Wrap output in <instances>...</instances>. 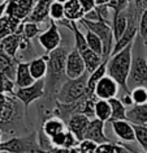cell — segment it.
<instances>
[{"label":"cell","mask_w":147,"mask_h":153,"mask_svg":"<svg viewBox=\"0 0 147 153\" xmlns=\"http://www.w3.org/2000/svg\"><path fill=\"white\" fill-rule=\"evenodd\" d=\"M135 132V141L141 145L143 152H147V127L146 126H138V124H133Z\"/></svg>","instance_id":"obj_31"},{"label":"cell","mask_w":147,"mask_h":153,"mask_svg":"<svg viewBox=\"0 0 147 153\" xmlns=\"http://www.w3.org/2000/svg\"><path fill=\"white\" fill-rule=\"evenodd\" d=\"M89 75L83 74L76 79H66L60 85V88L56 92V102L60 103H72L77 100L82 98L86 94V85Z\"/></svg>","instance_id":"obj_4"},{"label":"cell","mask_w":147,"mask_h":153,"mask_svg":"<svg viewBox=\"0 0 147 153\" xmlns=\"http://www.w3.org/2000/svg\"><path fill=\"white\" fill-rule=\"evenodd\" d=\"M34 0H5L4 13L15 17L20 21H25L34 7Z\"/></svg>","instance_id":"obj_10"},{"label":"cell","mask_w":147,"mask_h":153,"mask_svg":"<svg viewBox=\"0 0 147 153\" xmlns=\"http://www.w3.org/2000/svg\"><path fill=\"white\" fill-rule=\"evenodd\" d=\"M130 96L134 105H143L147 103V88L145 85L134 86L130 89Z\"/></svg>","instance_id":"obj_28"},{"label":"cell","mask_w":147,"mask_h":153,"mask_svg":"<svg viewBox=\"0 0 147 153\" xmlns=\"http://www.w3.org/2000/svg\"><path fill=\"white\" fill-rule=\"evenodd\" d=\"M0 151L8 153H43L38 143L37 134L12 137L7 141L0 143Z\"/></svg>","instance_id":"obj_6"},{"label":"cell","mask_w":147,"mask_h":153,"mask_svg":"<svg viewBox=\"0 0 147 153\" xmlns=\"http://www.w3.org/2000/svg\"><path fill=\"white\" fill-rule=\"evenodd\" d=\"M7 96H8V94L0 92V119H1L3 111H4V107H5V103H7Z\"/></svg>","instance_id":"obj_38"},{"label":"cell","mask_w":147,"mask_h":153,"mask_svg":"<svg viewBox=\"0 0 147 153\" xmlns=\"http://www.w3.org/2000/svg\"><path fill=\"white\" fill-rule=\"evenodd\" d=\"M126 120H129L132 124L145 126L147 123V103L133 105L126 109Z\"/></svg>","instance_id":"obj_19"},{"label":"cell","mask_w":147,"mask_h":153,"mask_svg":"<svg viewBox=\"0 0 147 153\" xmlns=\"http://www.w3.org/2000/svg\"><path fill=\"white\" fill-rule=\"evenodd\" d=\"M138 37L142 41L147 39V8L141 13L138 19Z\"/></svg>","instance_id":"obj_32"},{"label":"cell","mask_w":147,"mask_h":153,"mask_svg":"<svg viewBox=\"0 0 147 153\" xmlns=\"http://www.w3.org/2000/svg\"><path fill=\"white\" fill-rule=\"evenodd\" d=\"M48 17L55 22H57V21H60V20L64 19V4L52 0L51 5H50V13H48Z\"/></svg>","instance_id":"obj_30"},{"label":"cell","mask_w":147,"mask_h":153,"mask_svg":"<svg viewBox=\"0 0 147 153\" xmlns=\"http://www.w3.org/2000/svg\"><path fill=\"white\" fill-rule=\"evenodd\" d=\"M27 64H29V71L34 80L44 79L47 74V55L33 59L27 62Z\"/></svg>","instance_id":"obj_22"},{"label":"cell","mask_w":147,"mask_h":153,"mask_svg":"<svg viewBox=\"0 0 147 153\" xmlns=\"http://www.w3.org/2000/svg\"><path fill=\"white\" fill-rule=\"evenodd\" d=\"M112 130L113 134L122 141L126 143H133L135 141V132H134V126L126 119L121 120H113L111 122Z\"/></svg>","instance_id":"obj_16"},{"label":"cell","mask_w":147,"mask_h":153,"mask_svg":"<svg viewBox=\"0 0 147 153\" xmlns=\"http://www.w3.org/2000/svg\"><path fill=\"white\" fill-rule=\"evenodd\" d=\"M111 117V105L107 100H96L94 105V118H98L101 122H108Z\"/></svg>","instance_id":"obj_26"},{"label":"cell","mask_w":147,"mask_h":153,"mask_svg":"<svg viewBox=\"0 0 147 153\" xmlns=\"http://www.w3.org/2000/svg\"><path fill=\"white\" fill-rule=\"evenodd\" d=\"M133 46L134 42L117 51L116 54H112L107 60V75L111 76L125 93L130 92L128 86V76L133 59Z\"/></svg>","instance_id":"obj_2"},{"label":"cell","mask_w":147,"mask_h":153,"mask_svg":"<svg viewBox=\"0 0 147 153\" xmlns=\"http://www.w3.org/2000/svg\"><path fill=\"white\" fill-rule=\"evenodd\" d=\"M83 139L86 140H91L96 144H103V143H108V137L104 134V122H101L98 118H91L89 122Z\"/></svg>","instance_id":"obj_14"},{"label":"cell","mask_w":147,"mask_h":153,"mask_svg":"<svg viewBox=\"0 0 147 153\" xmlns=\"http://www.w3.org/2000/svg\"><path fill=\"white\" fill-rule=\"evenodd\" d=\"M85 16L79 0H68L64 3V19L69 21H79Z\"/></svg>","instance_id":"obj_21"},{"label":"cell","mask_w":147,"mask_h":153,"mask_svg":"<svg viewBox=\"0 0 147 153\" xmlns=\"http://www.w3.org/2000/svg\"><path fill=\"white\" fill-rule=\"evenodd\" d=\"M145 126H146V127H147V123H146V124H145Z\"/></svg>","instance_id":"obj_42"},{"label":"cell","mask_w":147,"mask_h":153,"mask_svg":"<svg viewBox=\"0 0 147 153\" xmlns=\"http://www.w3.org/2000/svg\"><path fill=\"white\" fill-rule=\"evenodd\" d=\"M59 24L66 26L69 30H72L73 36H74V47L76 50L79 53V55L82 56L83 62H85V67H86V72H93L98 65L101 63V59L99 55H96L91 48L89 47L86 39H85V33L82 32L81 25L78 24V21H69L66 19H62L60 21H57Z\"/></svg>","instance_id":"obj_3"},{"label":"cell","mask_w":147,"mask_h":153,"mask_svg":"<svg viewBox=\"0 0 147 153\" xmlns=\"http://www.w3.org/2000/svg\"><path fill=\"white\" fill-rule=\"evenodd\" d=\"M79 4L82 7V11L87 13L91 11V9L95 8L96 3H95V0H79Z\"/></svg>","instance_id":"obj_36"},{"label":"cell","mask_w":147,"mask_h":153,"mask_svg":"<svg viewBox=\"0 0 147 153\" xmlns=\"http://www.w3.org/2000/svg\"><path fill=\"white\" fill-rule=\"evenodd\" d=\"M85 39H86L87 45H89V47L91 48L96 55H99V56L103 59V43H101L100 38L98 37L95 33L90 32L89 29L85 27Z\"/></svg>","instance_id":"obj_27"},{"label":"cell","mask_w":147,"mask_h":153,"mask_svg":"<svg viewBox=\"0 0 147 153\" xmlns=\"http://www.w3.org/2000/svg\"><path fill=\"white\" fill-rule=\"evenodd\" d=\"M90 119H91V118H89L87 115H85V114L76 113L66 122V128L77 137V140L81 141V140H83V135H85V131H86L87 126H89Z\"/></svg>","instance_id":"obj_15"},{"label":"cell","mask_w":147,"mask_h":153,"mask_svg":"<svg viewBox=\"0 0 147 153\" xmlns=\"http://www.w3.org/2000/svg\"><path fill=\"white\" fill-rule=\"evenodd\" d=\"M34 1H38V0H34Z\"/></svg>","instance_id":"obj_43"},{"label":"cell","mask_w":147,"mask_h":153,"mask_svg":"<svg viewBox=\"0 0 147 153\" xmlns=\"http://www.w3.org/2000/svg\"><path fill=\"white\" fill-rule=\"evenodd\" d=\"M21 38H22V22H21L20 27L15 33L9 34V36H7V37L0 39V50L4 51V53L10 58L18 59L17 58V54H18V51H20Z\"/></svg>","instance_id":"obj_13"},{"label":"cell","mask_w":147,"mask_h":153,"mask_svg":"<svg viewBox=\"0 0 147 153\" xmlns=\"http://www.w3.org/2000/svg\"><path fill=\"white\" fill-rule=\"evenodd\" d=\"M111 0H95V3H96V5L98 4H107V3H110Z\"/></svg>","instance_id":"obj_40"},{"label":"cell","mask_w":147,"mask_h":153,"mask_svg":"<svg viewBox=\"0 0 147 153\" xmlns=\"http://www.w3.org/2000/svg\"><path fill=\"white\" fill-rule=\"evenodd\" d=\"M52 0H38L34 3V7L31 9L30 15L27 16V19L25 21H33L37 24H40L43 21H46L50 13V5H51Z\"/></svg>","instance_id":"obj_17"},{"label":"cell","mask_w":147,"mask_h":153,"mask_svg":"<svg viewBox=\"0 0 147 153\" xmlns=\"http://www.w3.org/2000/svg\"><path fill=\"white\" fill-rule=\"evenodd\" d=\"M18 59H13L8 56L4 51L0 50V76H5L8 79H15L16 67L18 63Z\"/></svg>","instance_id":"obj_20"},{"label":"cell","mask_w":147,"mask_h":153,"mask_svg":"<svg viewBox=\"0 0 147 153\" xmlns=\"http://www.w3.org/2000/svg\"><path fill=\"white\" fill-rule=\"evenodd\" d=\"M120 101L122 102V105L126 107V109L134 105V103H133V100H132V96H130V92H129V93H125V94L120 98Z\"/></svg>","instance_id":"obj_37"},{"label":"cell","mask_w":147,"mask_h":153,"mask_svg":"<svg viewBox=\"0 0 147 153\" xmlns=\"http://www.w3.org/2000/svg\"><path fill=\"white\" fill-rule=\"evenodd\" d=\"M111 105V117L108 122H113V120H121V119H126V107L122 105V102L116 97L108 100Z\"/></svg>","instance_id":"obj_25"},{"label":"cell","mask_w":147,"mask_h":153,"mask_svg":"<svg viewBox=\"0 0 147 153\" xmlns=\"http://www.w3.org/2000/svg\"><path fill=\"white\" fill-rule=\"evenodd\" d=\"M121 145H124V147L126 148V149H128V151L130 152V153H147V152H137V151H134V149H132L130 147H126V144H121Z\"/></svg>","instance_id":"obj_39"},{"label":"cell","mask_w":147,"mask_h":153,"mask_svg":"<svg viewBox=\"0 0 147 153\" xmlns=\"http://www.w3.org/2000/svg\"><path fill=\"white\" fill-rule=\"evenodd\" d=\"M130 4L135 9V12L141 16V13L147 8V0H130Z\"/></svg>","instance_id":"obj_35"},{"label":"cell","mask_w":147,"mask_h":153,"mask_svg":"<svg viewBox=\"0 0 147 153\" xmlns=\"http://www.w3.org/2000/svg\"><path fill=\"white\" fill-rule=\"evenodd\" d=\"M129 3H130V0H111L110 3H107V5L115 15V13L126 11V8L129 7Z\"/></svg>","instance_id":"obj_33"},{"label":"cell","mask_w":147,"mask_h":153,"mask_svg":"<svg viewBox=\"0 0 147 153\" xmlns=\"http://www.w3.org/2000/svg\"><path fill=\"white\" fill-rule=\"evenodd\" d=\"M77 147H78L81 153H95L98 144L91 141V140H86V139H83V140H81L78 143Z\"/></svg>","instance_id":"obj_34"},{"label":"cell","mask_w":147,"mask_h":153,"mask_svg":"<svg viewBox=\"0 0 147 153\" xmlns=\"http://www.w3.org/2000/svg\"><path fill=\"white\" fill-rule=\"evenodd\" d=\"M42 130H43V132L47 135L48 137H51V136H54V135L59 134V132L65 131L66 130V124L60 119V118L54 115V117L48 118V119L44 122Z\"/></svg>","instance_id":"obj_24"},{"label":"cell","mask_w":147,"mask_h":153,"mask_svg":"<svg viewBox=\"0 0 147 153\" xmlns=\"http://www.w3.org/2000/svg\"><path fill=\"white\" fill-rule=\"evenodd\" d=\"M86 74L85 62L79 53L73 47L71 51H68V56L65 62V77L66 79H76Z\"/></svg>","instance_id":"obj_11"},{"label":"cell","mask_w":147,"mask_h":153,"mask_svg":"<svg viewBox=\"0 0 147 153\" xmlns=\"http://www.w3.org/2000/svg\"><path fill=\"white\" fill-rule=\"evenodd\" d=\"M15 85L16 88H24V86H27L30 84H33L35 80L33 79L30 71H29V64L27 62H18L16 67V74H15Z\"/></svg>","instance_id":"obj_18"},{"label":"cell","mask_w":147,"mask_h":153,"mask_svg":"<svg viewBox=\"0 0 147 153\" xmlns=\"http://www.w3.org/2000/svg\"><path fill=\"white\" fill-rule=\"evenodd\" d=\"M47 55V74L44 76L46 96L56 94L57 89L62 84V77L65 76V62L68 56V50L65 47H56Z\"/></svg>","instance_id":"obj_1"},{"label":"cell","mask_w":147,"mask_h":153,"mask_svg":"<svg viewBox=\"0 0 147 153\" xmlns=\"http://www.w3.org/2000/svg\"><path fill=\"white\" fill-rule=\"evenodd\" d=\"M78 24L81 26L86 27V29H89L90 32L95 33L100 38L101 43H103V59L110 58L112 53V47H113V43H115L111 22L103 21V20L93 21V20H86L82 17L78 21Z\"/></svg>","instance_id":"obj_5"},{"label":"cell","mask_w":147,"mask_h":153,"mask_svg":"<svg viewBox=\"0 0 147 153\" xmlns=\"http://www.w3.org/2000/svg\"><path fill=\"white\" fill-rule=\"evenodd\" d=\"M42 32L39 24L33 22V21H22V34L24 37H26L27 39H33L39 36V33Z\"/></svg>","instance_id":"obj_29"},{"label":"cell","mask_w":147,"mask_h":153,"mask_svg":"<svg viewBox=\"0 0 147 153\" xmlns=\"http://www.w3.org/2000/svg\"><path fill=\"white\" fill-rule=\"evenodd\" d=\"M46 96V86H44V79L35 80L33 84L24 86V88L15 89V97L24 105L25 113L29 109V106L35 101L43 98Z\"/></svg>","instance_id":"obj_7"},{"label":"cell","mask_w":147,"mask_h":153,"mask_svg":"<svg viewBox=\"0 0 147 153\" xmlns=\"http://www.w3.org/2000/svg\"><path fill=\"white\" fill-rule=\"evenodd\" d=\"M38 42L44 48V51H46L47 54L50 53V51L55 50L56 47L60 46L61 34L59 32L57 22L51 20V24H50V26H48V29L39 33V36H38Z\"/></svg>","instance_id":"obj_9"},{"label":"cell","mask_w":147,"mask_h":153,"mask_svg":"<svg viewBox=\"0 0 147 153\" xmlns=\"http://www.w3.org/2000/svg\"><path fill=\"white\" fill-rule=\"evenodd\" d=\"M146 84H147V58L142 56V55L133 56L130 71H129V76H128L129 89Z\"/></svg>","instance_id":"obj_8"},{"label":"cell","mask_w":147,"mask_h":153,"mask_svg":"<svg viewBox=\"0 0 147 153\" xmlns=\"http://www.w3.org/2000/svg\"><path fill=\"white\" fill-rule=\"evenodd\" d=\"M118 84L115 81L111 76H103L99 81L96 82L95 88H94V96L98 100H111L113 97H116L118 93Z\"/></svg>","instance_id":"obj_12"},{"label":"cell","mask_w":147,"mask_h":153,"mask_svg":"<svg viewBox=\"0 0 147 153\" xmlns=\"http://www.w3.org/2000/svg\"><path fill=\"white\" fill-rule=\"evenodd\" d=\"M128 25V15L126 11L120 12V13H115L113 19L111 21V26H112V33H113V39L115 42L124 34L125 29Z\"/></svg>","instance_id":"obj_23"},{"label":"cell","mask_w":147,"mask_h":153,"mask_svg":"<svg viewBox=\"0 0 147 153\" xmlns=\"http://www.w3.org/2000/svg\"><path fill=\"white\" fill-rule=\"evenodd\" d=\"M54 1H59V3H62V4H64V3L68 1V0H54Z\"/></svg>","instance_id":"obj_41"}]
</instances>
